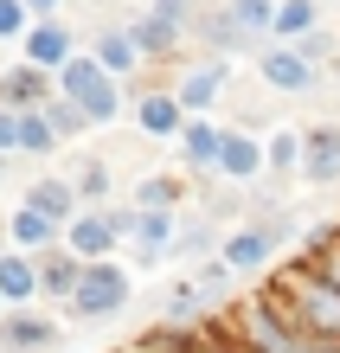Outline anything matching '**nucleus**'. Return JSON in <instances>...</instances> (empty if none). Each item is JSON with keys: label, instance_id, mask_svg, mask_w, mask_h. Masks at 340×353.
Returning <instances> with one entry per match:
<instances>
[{"label": "nucleus", "instance_id": "nucleus-3", "mask_svg": "<svg viewBox=\"0 0 340 353\" xmlns=\"http://www.w3.org/2000/svg\"><path fill=\"white\" fill-rule=\"evenodd\" d=\"M129 302H135V270L122 257H97V263L77 270V289L65 296V315L71 321H116Z\"/></svg>", "mask_w": 340, "mask_h": 353}, {"label": "nucleus", "instance_id": "nucleus-31", "mask_svg": "<svg viewBox=\"0 0 340 353\" xmlns=\"http://www.w3.org/2000/svg\"><path fill=\"white\" fill-rule=\"evenodd\" d=\"M289 46L302 52L308 65H328V58H334V32H321V26H314V32H302V39H289Z\"/></svg>", "mask_w": 340, "mask_h": 353}, {"label": "nucleus", "instance_id": "nucleus-30", "mask_svg": "<svg viewBox=\"0 0 340 353\" xmlns=\"http://www.w3.org/2000/svg\"><path fill=\"white\" fill-rule=\"evenodd\" d=\"M193 283L212 296V308H225V302H231V283H238V276H231L219 257H199V263H193Z\"/></svg>", "mask_w": 340, "mask_h": 353}, {"label": "nucleus", "instance_id": "nucleus-9", "mask_svg": "<svg viewBox=\"0 0 340 353\" xmlns=\"http://www.w3.org/2000/svg\"><path fill=\"white\" fill-rule=\"evenodd\" d=\"M58 341V315H39V308H0V347L13 353H52Z\"/></svg>", "mask_w": 340, "mask_h": 353}, {"label": "nucleus", "instance_id": "nucleus-36", "mask_svg": "<svg viewBox=\"0 0 340 353\" xmlns=\"http://www.w3.org/2000/svg\"><path fill=\"white\" fill-rule=\"evenodd\" d=\"M7 174H13V154H0V186H7Z\"/></svg>", "mask_w": 340, "mask_h": 353}, {"label": "nucleus", "instance_id": "nucleus-12", "mask_svg": "<svg viewBox=\"0 0 340 353\" xmlns=\"http://www.w3.org/2000/svg\"><path fill=\"white\" fill-rule=\"evenodd\" d=\"M19 205H32L39 219H52L58 232H65V219L77 212L83 199H77V186H71V174H39V180L26 186V199H19Z\"/></svg>", "mask_w": 340, "mask_h": 353}, {"label": "nucleus", "instance_id": "nucleus-21", "mask_svg": "<svg viewBox=\"0 0 340 353\" xmlns=\"http://www.w3.org/2000/svg\"><path fill=\"white\" fill-rule=\"evenodd\" d=\"M302 168V129H270L263 135V180H295Z\"/></svg>", "mask_w": 340, "mask_h": 353}, {"label": "nucleus", "instance_id": "nucleus-35", "mask_svg": "<svg viewBox=\"0 0 340 353\" xmlns=\"http://www.w3.org/2000/svg\"><path fill=\"white\" fill-rule=\"evenodd\" d=\"M19 7H26V13H39V19H52V13H58V0H19Z\"/></svg>", "mask_w": 340, "mask_h": 353}, {"label": "nucleus", "instance_id": "nucleus-5", "mask_svg": "<svg viewBox=\"0 0 340 353\" xmlns=\"http://www.w3.org/2000/svg\"><path fill=\"white\" fill-rule=\"evenodd\" d=\"M276 251H283V244H276L270 232H257V225H231L212 257H219L231 276H263V270L276 263Z\"/></svg>", "mask_w": 340, "mask_h": 353}, {"label": "nucleus", "instance_id": "nucleus-26", "mask_svg": "<svg viewBox=\"0 0 340 353\" xmlns=\"http://www.w3.org/2000/svg\"><path fill=\"white\" fill-rule=\"evenodd\" d=\"M39 116H46V129H52L58 141H77V135H90V122L77 116V103H65L58 90H52L46 103H39Z\"/></svg>", "mask_w": 340, "mask_h": 353}, {"label": "nucleus", "instance_id": "nucleus-23", "mask_svg": "<svg viewBox=\"0 0 340 353\" xmlns=\"http://www.w3.org/2000/svg\"><path fill=\"white\" fill-rule=\"evenodd\" d=\"M199 39H206V52L212 58H231V52H250L257 39L231 26V13H199Z\"/></svg>", "mask_w": 340, "mask_h": 353}, {"label": "nucleus", "instance_id": "nucleus-38", "mask_svg": "<svg viewBox=\"0 0 340 353\" xmlns=\"http://www.w3.org/2000/svg\"><path fill=\"white\" fill-rule=\"evenodd\" d=\"M0 353H13V347H0Z\"/></svg>", "mask_w": 340, "mask_h": 353}, {"label": "nucleus", "instance_id": "nucleus-19", "mask_svg": "<svg viewBox=\"0 0 340 353\" xmlns=\"http://www.w3.org/2000/svg\"><path fill=\"white\" fill-rule=\"evenodd\" d=\"M129 32V46H135V58L148 65V58H174L180 52V26H167V19H154V13H141L135 26H122Z\"/></svg>", "mask_w": 340, "mask_h": 353}, {"label": "nucleus", "instance_id": "nucleus-10", "mask_svg": "<svg viewBox=\"0 0 340 353\" xmlns=\"http://www.w3.org/2000/svg\"><path fill=\"white\" fill-rule=\"evenodd\" d=\"M219 129H225V122H212V116H186V122H180L174 148H180V168H186V174L212 180V161H219Z\"/></svg>", "mask_w": 340, "mask_h": 353}, {"label": "nucleus", "instance_id": "nucleus-2", "mask_svg": "<svg viewBox=\"0 0 340 353\" xmlns=\"http://www.w3.org/2000/svg\"><path fill=\"white\" fill-rule=\"evenodd\" d=\"M52 90L65 97V103H77V116L90 122V129H110V122L122 116V84L97 65L90 52H71L65 65L52 71Z\"/></svg>", "mask_w": 340, "mask_h": 353}, {"label": "nucleus", "instance_id": "nucleus-1", "mask_svg": "<svg viewBox=\"0 0 340 353\" xmlns=\"http://www.w3.org/2000/svg\"><path fill=\"white\" fill-rule=\"evenodd\" d=\"M257 296H263L283 321H295L302 334L340 341V289H334V283H321L302 257H295V263H270V283L257 289Z\"/></svg>", "mask_w": 340, "mask_h": 353}, {"label": "nucleus", "instance_id": "nucleus-28", "mask_svg": "<svg viewBox=\"0 0 340 353\" xmlns=\"http://www.w3.org/2000/svg\"><path fill=\"white\" fill-rule=\"evenodd\" d=\"M225 13H231V26L238 32H250L263 46L270 39V13H276V0H225Z\"/></svg>", "mask_w": 340, "mask_h": 353}, {"label": "nucleus", "instance_id": "nucleus-8", "mask_svg": "<svg viewBox=\"0 0 340 353\" xmlns=\"http://www.w3.org/2000/svg\"><path fill=\"white\" fill-rule=\"evenodd\" d=\"M295 180L340 186V122H314V129H302V168H295Z\"/></svg>", "mask_w": 340, "mask_h": 353}, {"label": "nucleus", "instance_id": "nucleus-13", "mask_svg": "<svg viewBox=\"0 0 340 353\" xmlns=\"http://www.w3.org/2000/svg\"><path fill=\"white\" fill-rule=\"evenodd\" d=\"M19 52H26V65L58 71V65H65V58L77 52V39L58 26V19H39V26H26V32H19Z\"/></svg>", "mask_w": 340, "mask_h": 353}, {"label": "nucleus", "instance_id": "nucleus-27", "mask_svg": "<svg viewBox=\"0 0 340 353\" xmlns=\"http://www.w3.org/2000/svg\"><path fill=\"white\" fill-rule=\"evenodd\" d=\"M13 154H26V161L58 154V135L46 129V116H39V110H19V148H13Z\"/></svg>", "mask_w": 340, "mask_h": 353}, {"label": "nucleus", "instance_id": "nucleus-15", "mask_svg": "<svg viewBox=\"0 0 340 353\" xmlns=\"http://www.w3.org/2000/svg\"><path fill=\"white\" fill-rule=\"evenodd\" d=\"M32 263H39V302H65L71 289H77L83 257H71L65 244H52V251H32Z\"/></svg>", "mask_w": 340, "mask_h": 353}, {"label": "nucleus", "instance_id": "nucleus-33", "mask_svg": "<svg viewBox=\"0 0 340 353\" xmlns=\"http://www.w3.org/2000/svg\"><path fill=\"white\" fill-rule=\"evenodd\" d=\"M26 32V7L19 0H0V39H19Z\"/></svg>", "mask_w": 340, "mask_h": 353}, {"label": "nucleus", "instance_id": "nucleus-37", "mask_svg": "<svg viewBox=\"0 0 340 353\" xmlns=\"http://www.w3.org/2000/svg\"><path fill=\"white\" fill-rule=\"evenodd\" d=\"M0 251H7V232H0Z\"/></svg>", "mask_w": 340, "mask_h": 353}, {"label": "nucleus", "instance_id": "nucleus-18", "mask_svg": "<svg viewBox=\"0 0 340 353\" xmlns=\"http://www.w3.org/2000/svg\"><path fill=\"white\" fill-rule=\"evenodd\" d=\"M0 232H7V251H52V244H58V225L39 219L32 205H13Z\"/></svg>", "mask_w": 340, "mask_h": 353}, {"label": "nucleus", "instance_id": "nucleus-7", "mask_svg": "<svg viewBox=\"0 0 340 353\" xmlns=\"http://www.w3.org/2000/svg\"><path fill=\"white\" fill-rule=\"evenodd\" d=\"M257 77L270 90H283V97H308L314 84H321V65H308L295 46H263L257 52Z\"/></svg>", "mask_w": 340, "mask_h": 353}, {"label": "nucleus", "instance_id": "nucleus-22", "mask_svg": "<svg viewBox=\"0 0 340 353\" xmlns=\"http://www.w3.org/2000/svg\"><path fill=\"white\" fill-rule=\"evenodd\" d=\"M206 251H219V232H212V219H186L174 244H167V263H199Z\"/></svg>", "mask_w": 340, "mask_h": 353}, {"label": "nucleus", "instance_id": "nucleus-29", "mask_svg": "<svg viewBox=\"0 0 340 353\" xmlns=\"http://www.w3.org/2000/svg\"><path fill=\"white\" fill-rule=\"evenodd\" d=\"M71 186H77V199H83V205H103V199H110V161L83 154V161H77V174H71Z\"/></svg>", "mask_w": 340, "mask_h": 353}, {"label": "nucleus", "instance_id": "nucleus-25", "mask_svg": "<svg viewBox=\"0 0 340 353\" xmlns=\"http://www.w3.org/2000/svg\"><path fill=\"white\" fill-rule=\"evenodd\" d=\"M90 58H97V65L116 77V84H122V77H129V71L141 65V58H135V46H129V32H103L97 46H90Z\"/></svg>", "mask_w": 340, "mask_h": 353}, {"label": "nucleus", "instance_id": "nucleus-32", "mask_svg": "<svg viewBox=\"0 0 340 353\" xmlns=\"http://www.w3.org/2000/svg\"><path fill=\"white\" fill-rule=\"evenodd\" d=\"M148 13H154V19H167V26H193V0H154V7H148Z\"/></svg>", "mask_w": 340, "mask_h": 353}, {"label": "nucleus", "instance_id": "nucleus-17", "mask_svg": "<svg viewBox=\"0 0 340 353\" xmlns=\"http://www.w3.org/2000/svg\"><path fill=\"white\" fill-rule=\"evenodd\" d=\"M180 122H186V110L174 103V90H148V97H135V129H141V135L174 141V135H180Z\"/></svg>", "mask_w": 340, "mask_h": 353}, {"label": "nucleus", "instance_id": "nucleus-24", "mask_svg": "<svg viewBox=\"0 0 340 353\" xmlns=\"http://www.w3.org/2000/svg\"><path fill=\"white\" fill-rule=\"evenodd\" d=\"M314 26H321L314 0H276V13H270V32L283 39V46H289V39H302V32H314Z\"/></svg>", "mask_w": 340, "mask_h": 353}, {"label": "nucleus", "instance_id": "nucleus-34", "mask_svg": "<svg viewBox=\"0 0 340 353\" xmlns=\"http://www.w3.org/2000/svg\"><path fill=\"white\" fill-rule=\"evenodd\" d=\"M13 148H19V110L0 103V154H13Z\"/></svg>", "mask_w": 340, "mask_h": 353}, {"label": "nucleus", "instance_id": "nucleus-11", "mask_svg": "<svg viewBox=\"0 0 340 353\" xmlns=\"http://www.w3.org/2000/svg\"><path fill=\"white\" fill-rule=\"evenodd\" d=\"M225 58H206V65H193V71H186L180 77V90H174V103H180V110L186 116H212V110H219V97H225Z\"/></svg>", "mask_w": 340, "mask_h": 353}, {"label": "nucleus", "instance_id": "nucleus-4", "mask_svg": "<svg viewBox=\"0 0 340 353\" xmlns=\"http://www.w3.org/2000/svg\"><path fill=\"white\" fill-rule=\"evenodd\" d=\"M58 244H65L71 257H83V263L122 251V238H116V225H110V212H103V205H77V212L65 219V232H58Z\"/></svg>", "mask_w": 340, "mask_h": 353}, {"label": "nucleus", "instance_id": "nucleus-14", "mask_svg": "<svg viewBox=\"0 0 340 353\" xmlns=\"http://www.w3.org/2000/svg\"><path fill=\"white\" fill-rule=\"evenodd\" d=\"M46 97H52V71L26 65V58L0 71V103H7V110H39Z\"/></svg>", "mask_w": 340, "mask_h": 353}, {"label": "nucleus", "instance_id": "nucleus-6", "mask_svg": "<svg viewBox=\"0 0 340 353\" xmlns=\"http://www.w3.org/2000/svg\"><path fill=\"white\" fill-rule=\"evenodd\" d=\"M212 180L257 186V180H263V141L250 135V129H219V161H212Z\"/></svg>", "mask_w": 340, "mask_h": 353}, {"label": "nucleus", "instance_id": "nucleus-39", "mask_svg": "<svg viewBox=\"0 0 340 353\" xmlns=\"http://www.w3.org/2000/svg\"><path fill=\"white\" fill-rule=\"evenodd\" d=\"M0 308H7V302H0Z\"/></svg>", "mask_w": 340, "mask_h": 353}, {"label": "nucleus", "instance_id": "nucleus-16", "mask_svg": "<svg viewBox=\"0 0 340 353\" xmlns=\"http://www.w3.org/2000/svg\"><path fill=\"white\" fill-rule=\"evenodd\" d=\"M0 302L7 308H32L39 302V263H32V251H0Z\"/></svg>", "mask_w": 340, "mask_h": 353}, {"label": "nucleus", "instance_id": "nucleus-20", "mask_svg": "<svg viewBox=\"0 0 340 353\" xmlns=\"http://www.w3.org/2000/svg\"><path fill=\"white\" fill-rule=\"evenodd\" d=\"M129 205H141V212H180L186 205V180L180 174H141Z\"/></svg>", "mask_w": 340, "mask_h": 353}]
</instances>
